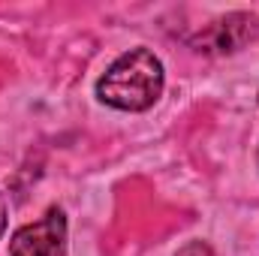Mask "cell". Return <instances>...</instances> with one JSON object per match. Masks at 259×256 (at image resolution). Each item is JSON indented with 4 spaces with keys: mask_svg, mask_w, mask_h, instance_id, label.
I'll return each instance as SVG.
<instances>
[{
    "mask_svg": "<svg viewBox=\"0 0 259 256\" xmlns=\"http://www.w3.org/2000/svg\"><path fill=\"white\" fill-rule=\"evenodd\" d=\"M178 256H214V250L205 244V241H190V244H184Z\"/></svg>",
    "mask_w": 259,
    "mask_h": 256,
    "instance_id": "4",
    "label": "cell"
},
{
    "mask_svg": "<svg viewBox=\"0 0 259 256\" xmlns=\"http://www.w3.org/2000/svg\"><path fill=\"white\" fill-rule=\"evenodd\" d=\"M66 217L61 208H49L42 220L15 229L9 241V256H64Z\"/></svg>",
    "mask_w": 259,
    "mask_h": 256,
    "instance_id": "2",
    "label": "cell"
},
{
    "mask_svg": "<svg viewBox=\"0 0 259 256\" xmlns=\"http://www.w3.org/2000/svg\"><path fill=\"white\" fill-rule=\"evenodd\" d=\"M259 36V18L253 15H229L217 24H211L202 36H199V52H214V55H229L238 52L244 42Z\"/></svg>",
    "mask_w": 259,
    "mask_h": 256,
    "instance_id": "3",
    "label": "cell"
},
{
    "mask_svg": "<svg viewBox=\"0 0 259 256\" xmlns=\"http://www.w3.org/2000/svg\"><path fill=\"white\" fill-rule=\"evenodd\" d=\"M3 226H6V214H3V202H0V235H3Z\"/></svg>",
    "mask_w": 259,
    "mask_h": 256,
    "instance_id": "5",
    "label": "cell"
},
{
    "mask_svg": "<svg viewBox=\"0 0 259 256\" xmlns=\"http://www.w3.org/2000/svg\"><path fill=\"white\" fill-rule=\"evenodd\" d=\"M163 94V64L148 49H133L106 69L97 97L121 112H145Z\"/></svg>",
    "mask_w": 259,
    "mask_h": 256,
    "instance_id": "1",
    "label": "cell"
}]
</instances>
